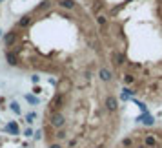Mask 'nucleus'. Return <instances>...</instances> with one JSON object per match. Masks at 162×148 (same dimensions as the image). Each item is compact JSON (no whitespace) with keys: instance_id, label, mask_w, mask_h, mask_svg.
<instances>
[{"instance_id":"obj_1","label":"nucleus","mask_w":162,"mask_h":148,"mask_svg":"<svg viewBox=\"0 0 162 148\" xmlns=\"http://www.w3.org/2000/svg\"><path fill=\"white\" fill-rule=\"evenodd\" d=\"M49 124H51V128L60 130V128L66 126V117L60 112H55V113H51V117H49Z\"/></svg>"},{"instance_id":"obj_2","label":"nucleus","mask_w":162,"mask_h":148,"mask_svg":"<svg viewBox=\"0 0 162 148\" xmlns=\"http://www.w3.org/2000/svg\"><path fill=\"white\" fill-rule=\"evenodd\" d=\"M64 103H66V95H62V93H57V95L53 97V101L49 103V110L55 113V112H58V108H62V106H64Z\"/></svg>"},{"instance_id":"obj_3","label":"nucleus","mask_w":162,"mask_h":148,"mask_svg":"<svg viewBox=\"0 0 162 148\" xmlns=\"http://www.w3.org/2000/svg\"><path fill=\"white\" fill-rule=\"evenodd\" d=\"M71 88H73V80L67 79V77H64V79H60V82H58V91H57V93L67 95V93L71 91Z\"/></svg>"},{"instance_id":"obj_4","label":"nucleus","mask_w":162,"mask_h":148,"mask_svg":"<svg viewBox=\"0 0 162 148\" xmlns=\"http://www.w3.org/2000/svg\"><path fill=\"white\" fill-rule=\"evenodd\" d=\"M17 40H18V33H17V31H8V33L4 35L2 42H4L6 48H13V46L17 44Z\"/></svg>"},{"instance_id":"obj_5","label":"nucleus","mask_w":162,"mask_h":148,"mask_svg":"<svg viewBox=\"0 0 162 148\" xmlns=\"http://www.w3.org/2000/svg\"><path fill=\"white\" fill-rule=\"evenodd\" d=\"M111 60H113L115 68H124V64H126V57H124V53H120V51H113Z\"/></svg>"},{"instance_id":"obj_6","label":"nucleus","mask_w":162,"mask_h":148,"mask_svg":"<svg viewBox=\"0 0 162 148\" xmlns=\"http://www.w3.org/2000/svg\"><path fill=\"white\" fill-rule=\"evenodd\" d=\"M104 106H106V110H107V112H115V110H117V106H118L117 97H115V95H106Z\"/></svg>"},{"instance_id":"obj_7","label":"nucleus","mask_w":162,"mask_h":148,"mask_svg":"<svg viewBox=\"0 0 162 148\" xmlns=\"http://www.w3.org/2000/svg\"><path fill=\"white\" fill-rule=\"evenodd\" d=\"M73 84H75V88H78V90H84L86 86H89V79H87V77H84V75H78V77H75Z\"/></svg>"},{"instance_id":"obj_8","label":"nucleus","mask_w":162,"mask_h":148,"mask_svg":"<svg viewBox=\"0 0 162 148\" xmlns=\"http://www.w3.org/2000/svg\"><path fill=\"white\" fill-rule=\"evenodd\" d=\"M57 4H58L62 9H66V11H73V9L77 8L75 0H57Z\"/></svg>"},{"instance_id":"obj_9","label":"nucleus","mask_w":162,"mask_h":148,"mask_svg":"<svg viewBox=\"0 0 162 148\" xmlns=\"http://www.w3.org/2000/svg\"><path fill=\"white\" fill-rule=\"evenodd\" d=\"M4 132H9V133H13V135H18L20 128H18V124L15 123V121H11V123H8V124L4 126Z\"/></svg>"},{"instance_id":"obj_10","label":"nucleus","mask_w":162,"mask_h":148,"mask_svg":"<svg viewBox=\"0 0 162 148\" xmlns=\"http://www.w3.org/2000/svg\"><path fill=\"white\" fill-rule=\"evenodd\" d=\"M137 123H144L146 126H153L155 124V119H153V115H150V113H144L142 117H137Z\"/></svg>"},{"instance_id":"obj_11","label":"nucleus","mask_w":162,"mask_h":148,"mask_svg":"<svg viewBox=\"0 0 162 148\" xmlns=\"http://www.w3.org/2000/svg\"><path fill=\"white\" fill-rule=\"evenodd\" d=\"M31 20H33L31 15H24V17L17 22V28H18V29H26V28H28V26L31 24Z\"/></svg>"},{"instance_id":"obj_12","label":"nucleus","mask_w":162,"mask_h":148,"mask_svg":"<svg viewBox=\"0 0 162 148\" xmlns=\"http://www.w3.org/2000/svg\"><path fill=\"white\" fill-rule=\"evenodd\" d=\"M98 77H100V80H104V82H109L111 77H113V73L107 70V68H100V70H98Z\"/></svg>"},{"instance_id":"obj_13","label":"nucleus","mask_w":162,"mask_h":148,"mask_svg":"<svg viewBox=\"0 0 162 148\" xmlns=\"http://www.w3.org/2000/svg\"><path fill=\"white\" fill-rule=\"evenodd\" d=\"M6 59H8V64L9 66H17L18 64V57H17V53H13V51L6 53Z\"/></svg>"},{"instance_id":"obj_14","label":"nucleus","mask_w":162,"mask_h":148,"mask_svg":"<svg viewBox=\"0 0 162 148\" xmlns=\"http://www.w3.org/2000/svg\"><path fill=\"white\" fill-rule=\"evenodd\" d=\"M97 24L100 26V28H106V26L109 24V20H107L106 15H100V13H98V15H97Z\"/></svg>"},{"instance_id":"obj_15","label":"nucleus","mask_w":162,"mask_h":148,"mask_svg":"<svg viewBox=\"0 0 162 148\" xmlns=\"http://www.w3.org/2000/svg\"><path fill=\"white\" fill-rule=\"evenodd\" d=\"M144 145L150 146V148L157 146V139H155V135H146V137H144Z\"/></svg>"},{"instance_id":"obj_16","label":"nucleus","mask_w":162,"mask_h":148,"mask_svg":"<svg viewBox=\"0 0 162 148\" xmlns=\"http://www.w3.org/2000/svg\"><path fill=\"white\" fill-rule=\"evenodd\" d=\"M122 80H124V84H126V86H131V84H135V80H137V79H135L133 73H126Z\"/></svg>"},{"instance_id":"obj_17","label":"nucleus","mask_w":162,"mask_h":148,"mask_svg":"<svg viewBox=\"0 0 162 148\" xmlns=\"http://www.w3.org/2000/svg\"><path fill=\"white\" fill-rule=\"evenodd\" d=\"M51 8V0H42V2L38 4V8H37V11H48Z\"/></svg>"},{"instance_id":"obj_18","label":"nucleus","mask_w":162,"mask_h":148,"mask_svg":"<svg viewBox=\"0 0 162 148\" xmlns=\"http://www.w3.org/2000/svg\"><path fill=\"white\" fill-rule=\"evenodd\" d=\"M26 101H28L29 104H33V106H37V104L40 103V99H38L37 95H31V93H28V95H26Z\"/></svg>"},{"instance_id":"obj_19","label":"nucleus","mask_w":162,"mask_h":148,"mask_svg":"<svg viewBox=\"0 0 162 148\" xmlns=\"http://www.w3.org/2000/svg\"><path fill=\"white\" fill-rule=\"evenodd\" d=\"M102 6H104V4L100 2V0H97V2H95V4L91 6V11H93V13H97V15H98V11L102 9Z\"/></svg>"},{"instance_id":"obj_20","label":"nucleus","mask_w":162,"mask_h":148,"mask_svg":"<svg viewBox=\"0 0 162 148\" xmlns=\"http://www.w3.org/2000/svg\"><path fill=\"white\" fill-rule=\"evenodd\" d=\"M35 119H37V113H35V112H29L28 115H26V123H28V124H31Z\"/></svg>"},{"instance_id":"obj_21","label":"nucleus","mask_w":162,"mask_h":148,"mask_svg":"<svg viewBox=\"0 0 162 148\" xmlns=\"http://www.w3.org/2000/svg\"><path fill=\"white\" fill-rule=\"evenodd\" d=\"M9 108H11V112H13V113H17V115L20 113V106H18V103H15V101H13V103L9 104Z\"/></svg>"},{"instance_id":"obj_22","label":"nucleus","mask_w":162,"mask_h":148,"mask_svg":"<svg viewBox=\"0 0 162 148\" xmlns=\"http://www.w3.org/2000/svg\"><path fill=\"white\" fill-rule=\"evenodd\" d=\"M133 145V137H126L122 143H120V146H131Z\"/></svg>"},{"instance_id":"obj_23","label":"nucleus","mask_w":162,"mask_h":148,"mask_svg":"<svg viewBox=\"0 0 162 148\" xmlns=\"http://www.w3.org/2000/svg\"><path fill=\"white\" fill-rule=\"evenodd\" d=\"M31 82H33V84H38V82H40V77L37 75V73H33V75H31Z\"/></svg>"},{"instance_id":"obj_24","label":"nucleus","mask_w":162,"mask_h":148,"mask_svg":"<svg viewBox=\"0 0 162 148\" xmlns=\"http://www.w3.org/2000/svg\"><path fill=\"white\" fill-rule=\"evenodd\" d=\"M66 137H67V135H66L64 130H58V132H57V139H66Z\"/></svg>"},{"instance_id":"obj_25","label":"nucleus","mask_w":162,"mask_h":148,"mask_svg":"<svg viewBox=\"0 0 162 148\" xmlns=\"http://www.w3.org/2000/svg\"><path fill=\"white\" fill-rule=\"evenodd\" d=\"M40 93H42V90H40L38 86H35V88H33V95H40Z\"/></svg>"},{"instance_id":"obj_26","label":"nucleus","mask_w":162,"mask_h":148,"mask_svg":"<svg viewBox=\"0 0 162 148\" xmlns=\"http://www.w3.org/2000/svg\"><path fill=\"white\" fill-rule=\"evenodd\" d=\"M24 135H26V137H31V135H33V130H31V128H28V130L24 132Z\"/></svg>"},{"instance_id":"obj_27","label":"nucleus","mask_w":162,"mask_h":148,"mask_svg":"<svg viewBox=\"0 0 162 148\" xmlns=\"http://www.w3.org/2000/svg\"><path fill=\"white\" fill-rule=\"evenodd\" d=\"M75 145H77V139H71V141H69V145H67V146H69V148H75Z\"/></svg>"},{"instance_id":"obj_28","label":"nucleus","mask_w":162,"mask_h":148,"mask_svg":"<svg viewBox=\"0 0 162 148\" xmlns=\"http://www.w3.org/2000/svg\"><path fill=\"white\" fill-rule=\"evenodd\" d=\"M51 148H62L60 145H51Z\"/></svg>"},{"instance_id":"obj_29","label":"nucleus","mask_w":162,"mask_h":148,"mask_svg":"<svg viewBox=\"0 0 162 148\" xmlns=\"http://www.w3.org/2000/svg\"><path fill=\"white\" fill-rule=\"evenodd\" d=\"M0 35H2V29H0Z\"/></svg>"},{"instance_id":"obj_30","label":"nucleus","mask_w":162,"mask_h":148,"mask_svg":"<svg viewBox=\"0 0 162 148\" xmlns=\"http://www.w3.org/2000/svg\"><path fill=\"white\" fill-rule=\"evenodd\" d=\"M0 2H2V0H0Z\"/></svg>"}]
</instances>
